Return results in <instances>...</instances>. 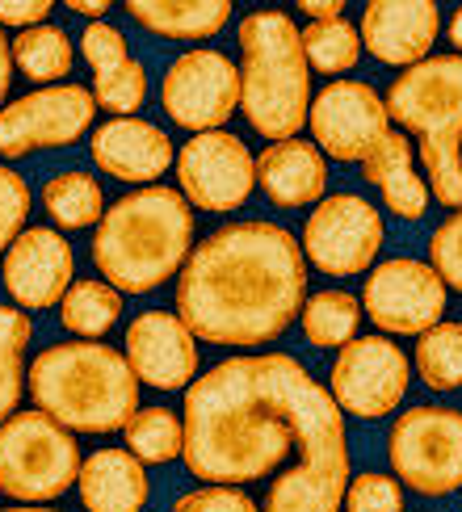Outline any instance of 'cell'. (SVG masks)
Wrapping results in <instances>:
<instances>
[{
    "instance_id": "6da1fadb",
    "label": "cell",
    "mask_w": 462,
    "mask_h": 512,
    "mask_svg": "<svg viewBox=\"0 0 462 512\" xmlns=\"http://www.w3.org/2000/svg\"><path fill=\"white\" fill-rule=\"evenodd\" d=\"M307 303V256L286 227L244 219L219 227L177 273V315L206 345L257 349Z\"/></svg>"
},
{
    "instance_id": "7a4b0ae2",
    "label": "cell",
    "mask_w": 462,
    "mask_h": 512,
    "mask_svg": "<svg viewBox=\"0 0 462 512\" xmlns=\"http://www.w3.org/2000/svg\"><path fill=\"white\" fill-rule=\"evenodd\" d=\"M303 366L290 353L219 361L185 391V466L202 483H257L290 458L294 382Z\"/></svg>"
},
{
    "instance_id": "3957f363",
    "label": "cell",
    "mask_w": 462,
    "mask_h": 512,
    "mask_svg": "<svg viewBox=\"0 0 462 512\" xmlns=\"http://www.w3.org/2000/svg\"><path fill=\"white\" fill-rule=\"evenodd\" d=\"M194 248V206L181 189L147 185L118 198L97 223L93 265L118 294H152L177 277Z\"/></svg>"
},
{
    "instance_id": "277c9868",
    "label": "cell",
    "mask_w": 462,
    "mask_h": 512,
    "mask_svg": "<svg viewBox=\"0 0 462 512\" xmlns=\"http://www.w3.org/2000/svg\"><path fill=\"white\" fill-rule=\"evenodd\" d=\"M30 395L68 433H118L139 412V378L126 353L101 340H63L34 357Z\"/></svg>"
},
{
    "instance_id": "5b68a950",
    "label": "cell",
    "mask_w": 462,
    "mask_h": 512,
    "mask_svg": "<svg viewBox=\"0 0 462 512\" xmlns=\"http://www.w3.org/2000/svg\"><path fill=\"white\" fill-rule=\"evenodd\" d=\"M240 110L257 135L299 139L311 114V68L303 30L282 9H257L240 21Z\"/></svg>"
},
{
    "instance_id": "8992f818",
    "label": "cell",
    "mask_w": 462,
    "mask_h": 512,
    "mask_svg": "<svg viewBox=\"0 0 462 512\" xmlns=\"http://www.w3.org/2000/svg\"><path fill=\"white\" fill-rule=\"evenodd\" d=\"M387 114L420 139L429 198L462 210V55H433L387 89Z\"/></svg>"
},
{
    "instance_id": "52a82bcc",
    "label": "cell",
    "mask_w": 462,
    "mask_h": 512,
    "mask_svg": "<svg viewBox=\"0 0 462 512\" xmlns=\"http://www.w3.org/2000/svg\"><path fill=\"white\" fill-rule=\"evenodd\" d=\"M294 441L303 462L273 483L265 512H341L349 483V441L336 399L307 370L294 382L290 399Z\"/></svg>"
},
{
    "instance_id": "ba28073f",
    "label": "cell",
    "mask_w": 462,
    "mask_h": 512,
    "mask_svg": "<svg viewBox=\"0 0 462 512\" xmlns=\"http://www.w3.org/2000/svg\"><path fill=\"white\" fill-rule=\"evenodd\" d=\"M80 445L47 412H17L0 424V492L21 504L59 500L80 479Z\"/></svg>"
},
{
    "instance_id": "9c48e42d",
    "label": "cell",
    "mask_w": 462,
    "mask_h": 512,
    "mask_svg": "<svg viewBox=\"0 0 462 512\" xmlns=\"http://www.w3.org/2000/svg\"><path fill=\"white\" fill-rule=\"evenodd\" d=\"M387 458L416 496H454L462 487V412L420 403L391 424Z\"/></svg>"
},
{
    "instance_id": "30bf717a",
    "label": "cell",
    "mask_w": 462,
    "mask_h": 512,
    "mask_svg": "<svg viewBox=\"0 0 462 512\" xmlns=\"http://www.w3.org/2000/svg\"><path fill=\"white\" fill-rule=\"evenodd\" d=\"M412 382V357L387 336H353L332 361V399L341 416L383 420L399 408Z\"/></svg>"
},
{
    "instance_id": "8fae6325",
    "label": "cell",
    "mask_w": 462,
    "mask_h": 512,
    "mask_svg": "<svg viewBox=\"0 0 462 512\" xmlns=\"http://www.w3.org/2000/svg\"><path fill=\"white\" fill-rule=\"evenodd\" d=\"M383 240V215L357 194H332L315 202L311 219L303 223V256L328 277L366 273Z\"/></svg>"
},
{
    "instance_id": "7c38bea8",
    "label": "cell",
    "mask_w": 462,
    "mask_h": 512,
    "mask_svg": "<svg viewBox=\"0 0 462 512\" xmlns=\"http://www.w3.org/2000/svg\"><path fill=\"white\" fill-rule=\"evenodd\" d=\"M160 105L177 126L194 135L219 131L240 110V68L223 51H210V47L185 51L164 72Z\"/></svg>"
},
{
    "instance_id": "4fadbf2b",
    "label": "cell",
    "mask_w": 462,
    "mask_h": 512,
    "mask_svg": "<svg viewBox=\"0 0 462 512\" xmlns=\"http://www.w3.org/2000/svg\"><path fill=\"white\" fill-rule=\"evenodd\" d=\"M181 198L206 215H231L257 189V156L244 147L240 135L206 131L194 135L177 152Z\"/></svg>"
},
{
    "instance_id": "5bb4252c",
    "label": "cell",
    "mask_w": 462,
    "mask_h": 512,
    "mask_svg": "<svg viewBox=\"0 0 462 512\" xmlns=\"http://www.w3.org/2000/svg\"><path fill=\"white\" fill-rule=\"evenodd\" d=\"M93 114H97L93 89H80V84L34 89L0 110V156L17 160L42 152V147H72L80 135H89Z\"/></svg>"
},
{
    "instance_id": "9a60e30c",
    "label": "cell",
    "mask_w": 462,
    "mask_h": 512,
    "mask_svg": "<svg viewBox=\"0 0 462 512\" xmlns=\"http://www.w3.org/2000/svg\"><path fill=\"white\" fill-rule=\"evenodd\" d=\"M362 307L387 336H425L446 315V282L429 261L391 256V261L370 269Z\"/></svg>"
},
{
    "instance_id": "2e32d148",
    "label": "cell",
    "mask_w": 462,
    "mask_h": 512,
    "mask_svg": "<svg viewBox=\"0 0 462 512\" xmlns=\"http://www.w3.org/2000/svg\"><path fill=\"white\" fill-rule=\"evenodd\" d=\"M307 126L315 135V147L341 164H362L370 147L391 131L387 101L378 97L366 80H332L328 89L311 97Z\"/></svg>"
},
{
    "instance_id": "e0dca14e",
    "label": "cell",
    "mask_w": 462,
    "mask_h": 512,
    "mask_svg": "<svg viewBox=\"0 0 462 512\" xmlns=\"http://www.w3.org/2000/svg\"><path fill=\"white\" fill-rule=\"evenodd\" d=\"M76 252L55 227H26L5 252V290L21 311H47L72 290Z\"/></svg>"
},
{
    "instance_id": "ac0fdd59",
    "label": "cell",
    "mask_w": 462,
    "mask_h": 512,
    "mask_svg": "<svg viewBox=\"0 0 462 512\" xmlns=\"http://www.w3.org/2000/svg\"><path fill=\"white\" fill-rule=\"evenodd\" d=\"M126 361L152 391H181L198 374V336L173 311H143L126 328Z\"/></svg>"
},
{
    "instance_id": "d6986e66",
    "label": "cell",
    "mask_w": 462,
    "mask_h": 512,
    "mask_svg": "<svg viewBox=\"0 0 462 512\" xmlns=\"http://www.w3.org/2000/svg\"><path fill=\"white\" fill-rule=\"evenodd\" d=\"M362 47L387 68H416L425 63L441 34V13L433 0H370L357 21Z\"/></svg>"
},
{
    "instance_id": "ffe728a7",
    "label": "cell",
    "mask_w": 462,
    "mask_h": 512,
    "mask_svg": "<svg viewBox=\"0 0 462 512\" xmlns=\"http://www.w3.org/2000/svg\"><path fill=\"white\" fill-rule=\"evenodd\" d=\"M93 164L101 173L126 185H152L160 181L177 160V147L156 122L143 118H110L93 131Z\"/></svg>"
},
{
    "instance_id": "44dd1931",
    "label": "cell",
    "mask_w": 462,
    "mask_h": 512,
    "mask_svg": "<svg viewBox=\"0 0 462 512\" xmlns=\"http://www.w3.org/2000/svg\"><path fill=\"white\" fill-rule=\"evenodd\" d=\"M80 55L93 68V97L101 110L114 118H135V110L147 101V72L143 63L126 51V38L110 21H93L80 34Z\"/></svg>"
},
{
    "instance_id": "7402d4cb",
    "label": "cell",
    "mask_w": 462,
    "mask_h": 512,
    "mask_svg": "<svg viewBox=\"0 0 462 512\" xmlns=\"http://www.w3.org/2000/svg\"><path fill=\"white\" fill-rule=\"evenodd\" d=\"M257 181L273 206L299 210L311 202H324L328 164H324V152L315 143L282 139V143H269L257 156Z\"/></svg>"
},
{
    "instance_id": "603a6c76",
    "label": "cell",
    "mask_w": 462,
    "mask_h": 512,
    "mask_svg": "<svg viewBox=\"0 0 462 512\" xmlns=\"http://www.w3.org/2000/svg\"><path fill=\"white\" fill-rule=\"evenodd\" d=\"M362 177L370 185H378V194H383L391 215L408 219V223L425 219V210H429V181L416 173V152H412L408 135L387 131L383 139H378L370 147V156L362 160Z\"/></svg>"
},
{
    "instance_id": "cb8c5ba5",
    "label": "cell",
    "mask_w": 462,
    "mask_h": 512,
    "mask_svg": "<svg viewBox=\"0 0 462 512\" xmlns=\"http://www.w3.org/2000/svg\"><path fill=\"white\" fill-rule=\"evenodd\" d=\"M80 504L84 512H139L152 496L143 462L131 450H97L80 462Z\"/></svg>"
},
{
    "instance_id": "d4e9b609",
    "label": "cell",
    "mask_w": 462,
    "mask_h": 512,
    "mask_svg": "<svg viewBox=\"0 0 462 512\" xmlns=\"http://www.w3.org/2000/svg\"><path fill=\"white\" fill-rule=\"evenodd\" d=\"M126 13L147 34L177 38V42L215 38L231 21L227 0H126Z\"/></svg>"
},
{
    "instance_id": "484cf974",
    "label": "cell",
    "mask_w": 462,
    "mask_h": 512,
    "mask_svg": "<svg viewBox=\"0 0 462 512\" xmlns=\"http://www.w3.org/2000/svg\"><path fill=\"white\" fill-rule=\"evenodd\" d=\"M303 336L315 349H345L357 336V324H362V298H353L349 290H320L311 294L303 311Z\"/></svg>"
},
{
    "instance_id": "4316f807",
    "label": "cell",
    "mask_w": 462,
    "mask_h": 512,
    "mask_svg": "<svg viewBox=\"0 0 462 512\" xmlns=\"http://www.w3.org/2000/svg\"><path fill=\"white\" fill-rule=\"evenodd\" d=\"M118 319H122V294L110 282H97V277L72 282V290L59 303V324L76 332L80 340H101Z\"/></svg>"
},
{
    "instance_id": "83f0119b",
    "label": "cell",
    "mask_w": 462,
    "mask_h": 512,
    "mask_svg": "<svg viewBox=\"0 0 462 512\" xmlns=\"http://www.w3.org/2000/svg\"><path fill=\"white\" fill-rule=\"evenodd\" d=\"M42 206H47L51 223H59L63 231H84V227L101 223L105 194H101L93 173L72 168V173H59V177H51L47 185H42Z\"/></svg>"
},
{
    "instance_id": "f1b7e54d",
    "label": "cell",
    "mask_w": 462,
    "mask_h": 512,
    "mask_svg": "<svg viewBox=\"0 0 462 512\" xmlns=\"http://www.w3.org/2000/svg\"><path fill=\"white\" fill-rule=\"evenodd\" d=\"M72 63H76L72 38L59 26H34L13 38V68L26 72V80L55 84L72 72Z\"/></svg>"
},
{
    "instance_id": "f546056e",
    "label": "cell",
    "mask_w": 462,
    "mask_h": 512,
    "mask_svg": "<svg viewBox=\"0 0 462 512\" xmlns=\"http://www.w3.org/2000/svg\"><path fill=\"white\" fill-rule=\"evenodd\" d=\"M122 433H126V450H131L139 462L164 466V462L185 454V424L168 408H139Z\"/></svg>"
},
{
    "instance_id": "4dcf8cb0",
    "label": "cell",
    "mask_w": 462,
    "mask_h": 512,
    "mask_svg": "<svg viewBox=\"0 0 462 512\" xmlns=\"http://www.w3.org/2000/svg\"><path fill=\"white\" fill-rule=\"evenodd\" d=\"M412 366L429 391L462 387V324H437L416 340Z\"/></svg>"
},
{
    "instance_id": "1f68e13d",
    "label": "cell",
    "mask_w": 462,
    "mask_h": 512,
    "mask_svg": "<svg viewBox=\"0 0 462 512\" xmlns=\"http://www.w3.org/2000/svg\"><path fill=\"white\" fill-rule=\"evenodd\" d=\"M34 336L30 315L21 307H5L0 303V424L9 416H17V403H21V378H26V345Z\"/></svg>"
},
{
    "instance_id": "d6a6232c",
    "label": "cell",
    "mask_w": 462,
    "mask_h": 512,
    "mask_svg": "<svg viewBox=\"0 0 462 512\" xmlns=\"http://www.w3.org/2000/svg\"><path fill=\"white\" fill-rule=\"evenodd\" d=\"M303 55L311 72H324L328 80L341 76L349 68H357L362 59V34L349 21H315V26L303 30Z\"/></svg>"
},
{
    "instance_id": "836d02e7",
    "label": "cell",
    "mask_w": 462,
    "mask_h": 512,
    "mask_svg": "<svg viewBox=\"0 0 462 512\" xmlns=\"http://www.w3.org/2000/svg\"><path fill=\"white\" fill-rule=\"evenodd\" d=\"M345 512H408V500H404V487L391 475H378V471H366L345 483Z\"/></svg>"
},
{
    "instance_id": "e575fe53",
    "label": "cell",
    "mask_w": 462,
    "mask_h": 512,
    "mask_svg": "<svg viewBox=\"0 0 462 512\" xmlns=\"http://www.w3.org/2000/svg\"><path fill=\"white\" fill-rule=\"evenodd\" d=\"M30 219V185L9 164H0V252H9L13 240L26 231Z\"/></svg>"
},
{
    "instance_id": "d590c367",
    "label": "cell",
    "mask_w": 462,
    "mask_h": 512,
    "mask_svg": "<svg viewBox=\"0 0 462 512\" xmlns=\"http://www.w3.org/2000/svg\"><path fill=\"white\" fill-rule=\"evenodd\" d=\"M429 256H433L429 265L437 269L441 282H446V290L462 294V210H454L429 236Z\"/></svg>"
},
{
    "instance_id": "8d00e7d4",
    "label": "cell",
    "mask_w": 462,
    "mask_h": 512,
    "mask_svg": "<svg viewBox=\"0 0 462 512\" xmlns=\"http://www.w3.org/2000/svg\"><path fill=\"white\" fill-rule=\"evenodd\" d=\"M173 512H261L257 500L240 487H227V483H210V487H198V492H185Z\"/></svg>"
},
{
    "instance_id": "74e56055",
    "label": "cell",
    "mask_w": 462,
    "mask_h": 512,
    "mask_svg": "<svg viewBox=\"0 0 462 512\" xmlns=\"http://www.w3.org/2000/svg\"><path fill=\"white\" fill-rule=\"evenodd\" d=\"M47 17H51V0H0V26L34 30L47 26Z\"/></svg>"
},
{
    "instance_id": "f35d334b",
    "label": "cell",
    "mask_w": 462,
    "mask_h": 512,
    "mask_svg": "<svg viewBox=\"0 0 462 512\" xmlns=\"http://www.w3.org/2000/svg\"><path fill=\"white\" fill-rule=\"evenodd\" d=\"M299 9H303L307 17H315V21H341L345 0H303Z\"/></svg>"
},
{
    "instance_id": "ab89813d",
    "label": "cell",
    "mask_w": 462,
    "mask_h": 512,
    "mask_svg": "<svg viewBox=\"0 0 462 512\" xmlns=\"http://www.w3.org/2000/svg\"><path fill=\"white\" fill-rule=\"evenodd\" d=\"M9 84H13V47H9V38L0 34V110H5Z\"/></svg>"
},
{
    "instance_id": "60d3db41",
    "label": "cell",
    "mask_w": 462,
    "mask_h": 512,
    "mask_svg": "<svg viewBox=\"0 0 462 512\" xmlns=\"http://www.w3.org/2000/svg\"><path fill=\"white\" fill-rule=\"evenodd\" d=\"M68 9H72V13H80V17L101 21L105 13H110V0H68Z\"/></svg>"
},
{
    "instance_id": "b9f144b4",
    "label": "cell",
    "mask_w": 462,
    "mask_h": 512,
    "mask_svg": "<svg viewBox=\"0 0 462 512\" xmlns=\"http://www.w3.org/2000/svg\"><path fill=\"white\" fill-rule=\"evenodd\" d=\"M450 42H454V55H462V9H454L450 17Z\"/></svg>"
},
{
    "instance_id": "7bdbcfd3",
    "label": "cell",
    "mask_w": 462,
    "mask_h": 512,
    "mask_svg": "<svg viewBox=\"0 0 462 512\" xmlns=\"http://www.w3.org/2000/svg\"><path fill=\"white\" fill-rule=\"evenodd\" d=\"M0 512H63V508H38V504H21V508H0Z\"/></svg>"
}]
</instances>
